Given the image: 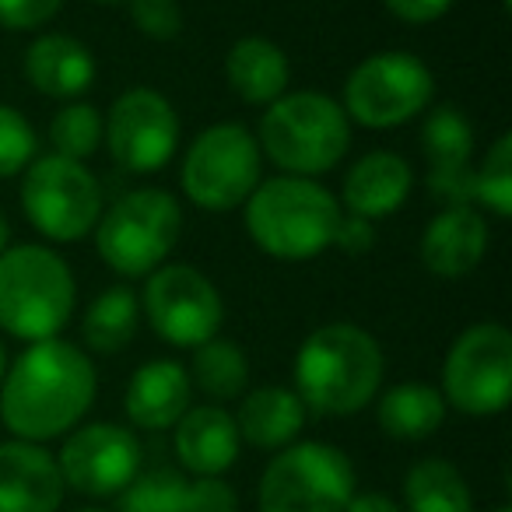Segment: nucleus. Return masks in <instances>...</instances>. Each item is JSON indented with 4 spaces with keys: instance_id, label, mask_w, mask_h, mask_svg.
Returning <instances> with one entry per match:
<instances>
[{
    "instance_id": "nucleus-1",
    "label": "nucleus",
    "mask_w": 512,
    "mask_h": 512,
    "mask_svg": "<svg viewBox=\"0 0 512 512\" xmlns=\"http://www.w3.org/2000/svg\"><path fill=\"white\" fill-rule=\"evenodd\" d=\"M95 400V365L67 341H36L0 379V421L25 442L71 432Z\"/></svg>"
},
{
    "instance_id": "nucleus-2",
    "label": "nucleus",
    "mask_w": 512,
    "mask_h": 512,
    "mask_svg": "<svg viewBox=\"0 0 512 512\" xmlns=\"http://www.w3.org/2000/svg\"><path fill=\"white\" fill-rule=\"evenodd\" d=\"M383 369V348L369 330L327 323L302 341L295 358V393L316 414L344 418L372 404Z\"/></svg>"
},
{
    "instance_id": "nucleus-3",
    "label": "nucleus",
    "mask_w": 512,
    "mask_h": 512,
    "mask_svg": "<svg viewBox=\"0 0 512 512\" xmlns=\"http://www.w3.org/2000/svg\"><path fill=\"white\" fill-rule=\"evenodd\" d=\"M341 204L327 186L306 176L256 183L246 200V232L274 260H313L334 246Z\"/></svg>"
},
{
    "instance_id": "nucleus-4",
    "label": "nucleus",
    "mask_w": 512,
    "mask_h": 512,
    "mask_svg": "<svg viewBox=\"0 0 512 512\" xmlns=\"http://www.w3.org/2000/svg\"><path fill=\"white\" fill-rule=\"evenodd\" d=\"M71 267L46 246H15L0 253V327L18 341H50L74 313Z\"/></svg>"
},
{
    "instance_id": "nucleus-5",
    "label": "nucleus",
    "mask_w": 512,
    "mask_h": 512,
    "mask_svg": "<svg viewBox=\"0 0 512 512\" xmlns=\"http://www.w3.org/2000/svg\"><path fill=\"white\" fill-rule=\"evenodd\" d=\"M260 148L288 176L330 172L351 148V123L341 102L323 92H288L260 120Z\"/></svg>"
},
{
    "instance_id": "nucleus-6",
    "label": "nucleus",
    "mask_w": 512,
    "mask_h": 512,
    "mask_svg": "<svg viewBox=\"0 0 512 512\" xmlns=\"http://www.w3.org/2000/svg\"><path fill=\"white\" fill-rule=\"evenodd\" d=\"M183 228V211L165 190H134L120 197L95 225L99 256L123 278H144L165 264Z\"/></svg>"
},
{
    "instance_id": "nucleus-7",
    "label": "nucleus",
    "mask_w": 512,
    "mask_h": 512,
    "mask_svg": "<svg viewBox=\"0 0 512 512\" xmlns=\"http://www.w3.org/2000/svg\"><path fill=\"white\" fill-rule=\"evenodd\" d=\"M355 495V467L330 442H295L267 463L260 512H344Z\"/></svg>"
},
{
    "instance_id": "nucleus-8",
    "label": "nucleus",
    "mask_w": 512,
    "mask_h": 512,
    "mask_svg": "<svg viewBox=\"0 0 512 512\" xmlns=\"http://www.w3.org/2000/svg\"><path fill=\"white\" fill-rule=\"evenodd\" d=\"M512 397V334L502 323H474L442 365V400L470 418H488Z\"/></svg>"
},
{
    "instance_id": "nucleus-9",
    "label": "nucleus",
    "mask_w": 512,
    "mask_h": 512,
    "mask_svg": "<svg viewBox=\"0 0 512 512\" xmlns=\"http://www.w3.org/2000/svg\"><path fill=\"white\" fill-rule=\"evenodd\" d=\"M260 183V144L242 123H214L183 158V193L204 211L246 204Z\"/></svg>"
},
{
    "instance_id": "nucleus-10",
    "label": "nucleus",
    "mask_w": 512,
    "mask_h": 512,
    "mask_svg": "<svg viewBox=\"0 0 512 512\" xmlns=\"http://www.w3.org/2000/svg\"><path fill=\"white\" fill-rule=\"evenodd\" d=\"M22 207L32 228L53 242H78L99 225L102 193L99 179L81 162L46 155L25 169Z\"/></svg>"
},
{
    "instance_id": "nucleus-11",
    "label": "nucleus",
    "mask_w": 512,
    "mask_h": 512,
    "mask_svg": "<svg viewBox=\"0 0 512 512\" xmlns=\"http://www.w3.org/2000/svg\"><path fill=\"white\" fill-rule=\"evenodd\" d=\"M435 78L414 53H376L362 60L344 81V116L362 127L386 130L407 123L432 102Z\"/></svg>"
},
{
    "instance_id": "nucleus-12",
    "label": "nucleus",
    "mask_w": 512,
    "mask_h": 512,
    "mask_svg": "<svg viewBox=\"0 0 512 512\" xmlns=\"http://www.w3.org/2000/svg\"><path fill=\"white\" fill-rule=\"evenodd\" d=\"M141 302L151 330L176 348H200L218 334L225 320L218 288L190 264H169L151 271Z\"/></svg>"
},
{
    "instance_id": "nucleus-13",
    "label": "nucleus",
    "mask_w": 512,
    "mask_h": 512,
    "mask_svg": "<svg viewBox=\"0 0 512 512\" xmlns=\"http://www.w3.org/2000/svg\"><path fill=\"white\" fill-rule=\"evenodd\" d=\"M102 141L127 172H158L179 144V116L155 88H130L113 102Z\"/></svg>"
},
{
    "instance_id": "nucleus-14",
    "label": "nucleus",
    "mask_w": 512,
    "mask_h": 512,
    "mask_svg": "<svg viewBox=\"0 0 512 512\" xmlns=\"http://www.w3.org/2000/svg\"><path fill=\"white\" fill-rule=\"evenodd\" d=\"M64 484L92 498L120 495L137 474H141V442L134 432L109 421L85 425L64 442L57 460Z\"/></svg>"
},
{
    "instance_id": "nucleus-15",
    "label": "nucleus",
    "mask_w": 512,
    "mask_h": 512,
    "mask_svg": "<svg viewBox=\"0 0 512 512\" xmlns=\"http://www.w3.org/2000/svg\"><path fill=\"white\" fill-rule=\"evenodd\" d=\"M64 502L60 467L36 442H0V512H57Z\"/></svg>"
},
{
    "instance_id": "nucleus-16",
    "label": "nucleus",
    "mask_w": 512,
    "mask_h": 512,
    "mask_svg": "<svg viewBox=\"0 0 512 512\" xmlns=\"http://www.w3.org/2000/svg\"><path fill=\"white\" fill-rule=\"evenodd\" d=\"M488 249V225L477 207H442L421 235V260L435 278H463L481 264Z\"/></svg>"
},
{
    "instance_id": "nucleus-17",
    "label": "nucleus",
    "mask_w": 512,
    "mask_h": 512,
    "mask_svg": "<svg viewBox=\"0 0 512 512\" xmlns=\"http://www.w3.org/2000/svg\"><path fill=\"white\" fill-rule=\"evenodd\" d=\"M190 372L172 358H155V362L141 365L130 376L127 386V418L137 428L148 432H162L172 428L186 411H190Z\"/></svg>"
},
{
    "instance_id": "nucleus-18",
    "label": "nucleus",
    "mask_w": 512,
    "mask_h": 512,
    "mask_svg": "<svg viewBox=\"0 0 512 512\" xmlns=\"http://www.w3.org/2000/svg\"><path fill=\"white\" fill-rule=\"evenodd\" d=\"M414 172L393 151H372V155L358 158L344 176V204L351 214L365 221H376L404 207L411 197Z\"/></svg>"
},
{
    "instance_id": "nucleus-19",
    "label": "nucleus",
    "mask_w": 512,
    "mask_h": 512,
    "mask_svg": "<svg viewBox=\"0 0 512 512\" xmlns=\"http://www.w3.org/2000/svg\"><path fill=\"white\" fill-rule=\"evenodd\" d=\"M25 78L50 99H74L92 88L95 57L81 39L50 32V36H39L25 53Z\"/></svg>"
},
{
    "instance_id": "nucleus-20",
    "label": "nucleus",
    "mask_w": 512,
    "mask_h": 512,
    "mask_svg": "<svg viewBox=\"0 0 512 512\" xmlns=\"http://www.w3.org/2000/svg\"><path fill=\"white\" fill-rule=\"evenodd\" d=\"M176 456L197 477H218L239 456V428L225 407H193L176 421Z\"/></svg>"
},
{
    "instance_id": "nucleus-21",
    "label": "nucleus",
    "mask_w": 512,
    "mask_h": 512,
    "mask_svg": "<svg viewBox=\"0 0 512 512\" xmlns=\"http://www.w3.org/2000/svg\"><path fill=\"white\" fill-rule=\"evenodd\" d=\"M288 57L278 43L264 36H246L228 50L225 57V81L242 102L249 106H271L288 88Z\"/></svg>"
},
{
    "instance_id": "nucleus-22",
    "label": "nucleus",
    "mask_w": 512,
    "mask_h": 512,
    "mask_svg": "<svg viewBox=\"0 0 512 512\" xmlns=\"http://www.w3.org/2000/svg\"><path fill=\"white\" fill-rule=\"evenodd\" d=\"M306 425V404L288 386H260L242 400L235 414L239 439L256 449H285Z\"/></svg>"
},
{
    "instance_id": "nucleus-23",
    "label": "nucleus",
    "mask_w": 512,
    "mask_h": 512,
    "mask_svg": "<svg viewBox=\"0 0 512 512\" xmlns=\"http://www.w3.org/2000/svg\"><path fill=\"white\" fill-rule=\"evenodd\" d=\"M379 428L390 439L421 442L435 435L446 421V400L428 383H400L383 393L376 407Z\"/></svg>"
},
{
    "instance_id": "nucleus-24",
    "label": "nucleus",
    "mask_w": 512,
    "mask_h": 512,
    "mask_svg": "<svg viewBox=\"0 0 512 512\" xmlns=\"http://www.w3.org/2000/svg\"><path fill=\"white\" fill-rule=\"evenodd\" d=\"M407 512H470L474 495L467 488V477L449 460H418L404 477Z\"/></svg>"
},
{
    "instance_id": "nucleus-25",
    "label": "nucleus",
    "mask_w": 512,
    "mask_h": 512,
    "mask_svg": "<svg viewBox=\"0 0 512 512\" xmlns=\"http://www.w3.org/2000/svg\"><path fill=\"white\" fill-rule=\"evenodd\" d=\"M137 316H141V302L130 288H109L92 302L85 316V344L99 355H116L123 351L137 334Z\"/></svg>"
},
{
    "instance_id": "nucleus-26",
    "label": "nucleus",
    "mask_w": 512,
    "mask_h": 512,
    "mask_svg": "<svg viewBox=\"0 0 512 512\" xmlns=\"http://www.w3.org/2000/svg\"><path fill=\"white\" fill-rule=\"evenodd\" d=\"M421 148H425V158L432 162V172L470 169L474 127L456 106H439L435 113H428L425 127H421Z\"/></svg>"
},
{
    "instance_id": "nucleus-27",
    "label": "nucleus",
    "mask_w": 512,
    "mask_h": 512,
    "mask_svg": "<svg viewBox=\"0 0 512 512\" xmlns=\"http://www.w3.org/2000/svg\"><path fill=\"white\" fill-rule=\"evenodd\" d=\"M190 383H197L200 390L214 400L239 397L249 383V362H246V355H242V348L232 341H218V337H211L207 344L193 348Z\"/></svg>"
},
{
    "instance_id": "nucleus-28",
    "label": "nucleus",
    "mask_w": 512,
    "mask_h": 512,
    "mask_svg": "<svg viewBox=\"0 0 512 512\" xmlns=\"http://www.w3.org/2000/svg\"><path fill=\"white\" fill-rule=\"evenodd\" d=\"M102 134H106V123H102V116H99V109H95V106H88V102L64 106L50 123L53 155L71 158V162H81V158H88L95 148H99Z\"/></svg>"
},
{
    "instance_id": "nucleus-29",
    "label": "nucleus",
    "mask_w": 512,
    "mask_h": 512,
    "mask_svg": "<svg viewBox=\"0 0 512 512\" xmlns=\"http://www.w3.org/2000/svg\"><path fill=\"white\" fill-rule=\"evenodd\" d=\"M474 200L498 218L512 214V134H502L474 172Z\"/></svg>"
},
{
    "instance_id": "nucleus-30",
    "label": "nucleus",
    "mask_w": 512,
    "mask_h": 512,
    "mask_svg": "<svg viewBox=\"0 0 512 512\" xmlns=\"http://www.w3.org/2000/svg\"><path fill=\"white\" fill-rule=\"evenodd\" d=\"M186 481L176 470H148L137 474L127 488L120 491L123 512H183Z\"/></svg>"
},
{
    "instance_id": "nucleus-31",
    "label": "nucleus",
    "mask_w": 512,
    "mask_h": 512,
    "mask_svg": "<svg viewBox=\"0 0 512 512\" xmlns=\"http://www.w3.org/2000/svg\"><path fill=\"white\" fill-rule=\"evenodd\" d=\"M36 158V130L18 109L0 106V179L18 176Z\"/></svg>"
},
{
    "instance_id": "nucleus-32",
    "label": "nucleus",
    "mask_w": 512,
    "mask_h": 512,
    "mask_svg": "<svg viewBox=\"0 0 512 512\" xmlns=\"http://www.w3.org/2000/svg\"><path fill=\"white\" fill-rule=\"evenodd\" d=\"M130 18L148 39H176L183 32V11L176 0H130Z\"/></svg>"
},
{
    "instance_id": "nucleus-33",
    "label": "nucleus",
    "mask_w": 512,
    "mask_h": 512,
    "mask_svg": "<svg viewBox=\"0 0 512 512\" xmlns=\"http://www.w3.org/2000/svg\"><path fill=\"white\" fill-rule=\"evenodd\" d=\"M183 512H239V498L221 477H197L186 484Z\"/></svg>"
},
{
    "instance_id": "nucleus-34",
    "label": "nucleus",
    "mask_w": 512,
    "mask_h": 512,
    "mask_svg": "<svg viewBox=\"0 0 512 512\" xmlns=\"http://www.w3.org/2000/svg\"><path fill=\"white\" fill-rule=\"evenodd\" d=\"M64 0H0V25L15 32H32L60 11Z\"/></svg>"
},
{
    "instance_id": "nucleus-35",
    "label": "nucleus",
    "mask_w": 512,
    "mask_h": 512,
    "mask_svg": "<svg viewBox=\"0 0 512 512\" xmlns=\"http://www.w3.org/2000/svg\"><path fill=\"white\" fill-rule=\"evenodd\" d=\"M428 190L446 207H474V169L428 172Z\"/></svg>"
},
{
    "instance_id": "nucleus-36",
    "label": "nucleus",
    "mask_w": 512,
    "mask_h": 512,
    "mask_svg": "<svg viewBox=\"0 0 512 512\" xmlns=\"http://www.w3.org/2000/svg\"><path fill=\"white\" fill-rule=\"evenodd\" d=\"M390 15H397L407 25H428L435 18H442L449 11L453 0H383Z\"/></svg>"
},
{
    "instance_id": "nucleus-37",
    "label": "nucleus",
    "mask_w": 512,
    "mask_h": 512,
    "mask_svg": "<svg viewBox=\"0 0 512 512\" xmlns=\"http://www.w3.org/2000/svg\"><path fill=\"white\" fill-rule=\"evenodd\" d=\"M372 242H376V228H372V221L358 218V214H348V218H341V225H337V235H334V246L348 249V253H365V249H372Z\"/></svg>"
},
{
    "instance_id": "nucleus-38",
    "label": "nucleus",
    "mask_w": 512,
    "mask_h": 512,
    "mask_svg": "<svg viewBox=\"0 0 512 512\" xmlns=\"http://www.w3.org/2000/svg\"><path fill=\"white\" fill-rule=\"evenodd\" d=\"M344 512H404V509L390 495H383V491H362V495H351Z\"/></svg>"
},
{
    "instance_id": "nucleus-39",
    "label": "nucleus",
    "mask_w": 512,
    "mask_h": 512,
    "mask_svg": "<svg viewBox=\"0 0 512 512\" xmlns=\"http://www.w3.org/2000/svg\"><path fill=\"white\" fill-rule=\"evenodd\" d=\"M8 242H11V225H8V218L0 214V253L8 249Z\"/></svg>"
},
{
    "instance_id": "nucleus-40",
    "label": "nucleus",
    "mask_w": 512,
    "mask_h": 512,
    "mask_svg": "<svg viewBox=\"0 0 512 512\" xmlns=\"http://www.w3.org/2000/svg\"><path fill=\"white\" fill-rule=\"evenodd\" d=\"M4 372H8V351H4V344H0V379H4Z\"/></svg>"
},
{
    "instance_id": "nucleus-41",
    "label": "nucleus",
    "mask_w": 512,
    "mask_h": 512,
    "mask_svg": "<svg viewBox=\"0 0 512 512\" xmlns=\"http://www.w3.org/2000/svg\"><path fill=\"white\" fill-rule=\"evenodd\" d=\"M491 512H512L509 505H498V509H491Z\"/></svg>"
},
{
    "instance_id": "nucleus-42",
    "label": "nucleus",
    "mask_w": 512,
    "mask_h": 512,
    "mask_svg": "<svg viewBox=\"0 0 512 512\" xmlns=\"http://www.w3.org/2000/svg\"><path fill=\"white\" fill-rule=\"evenodd\" d=\"M95 4H120V0H95Z\"/></svg>"
},
{
    "instance_id": "nucleus-43",
    "label": "nucleus",
    "mask_w": 512,
    "mask_h": 512,
    "mask_svg": "<svg viewBox=\"0 0 512 512\" xmlns=\"http://www.w3.org/2000/svg\"><path fill=\"white\" fill-rule=\"evenodd\" d=\"M78 512H102V509H78Z\"/></svg>"
}]
</instances>
